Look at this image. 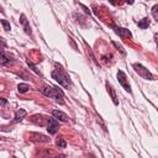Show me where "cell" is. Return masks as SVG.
<instances>
[{
    "label": "cell",
    "mask_w": 158,
    "mask_h": 158,
    "mask_svg": "<svg viewBox=\"0 0 158 158\" xmlns=\"http://www.w3.org/2000/svg\"><path fill=\"white\" fill-rule=\"evenodd\" d=\"M42 93L47 96V98H53V99H56L58 102H63V93H62V90H59L58 88H53V86H44L43 89H42Z\"/></svg>",
    "instance_id": "6da1fadb"
},
{
    "label": "cell",
    "mask_w": 158,
    "mask_h": 158,
    "mask_svg": "<svg viewBox=\"0 0 158 158\" xmlns=\"http://www.w3.org/2000/svg\"><path fill=\"white\" fill-rule=\"evenodd\" d=\"M148 26H149V19H147V17L138 22V27L139 28H147Z\"/></svg>",
    "instance_id": "8fae6325"
},
{
    "label": "cell",
    "mask_w": 158,
    "mask_h": 158,
    "mask_svg": "<svg viewBox=\"0 0 158 158\" xmlns=\"http://www.w3.org/2000/svg\"><path fill=\"white\" fill-rule=\"evenodd\" d=\"M154 40H156V42H157V44H158V33L154 35Z\"/></svg>",
    "instance_id": "e0dca14e"
},
{
    "label": "cell",
    "mask_w": 158,
    "mask_h": 158,
    "mask_svg": "<svg viewBox=\"0 0 158 158\" xmlns=\"http://www.w3.org/2000/svg\"><path fill=\"white\" fill-rule=\"evenodd\" d=\"M106 88H107V91H109V94L111 95V99H112L114 104H115V105H118V101H117V96H116V94H115V91H114L112 86H111L110 84H107V83H106Z\"/></svg>",
    "instance_id": "ba28073f"
},
{
    "label": "cell",
    "mask_w": 158,
    "mask_h": 158,
    "mask_svg": "<svg viewBox=\"0 0 158 158\" xmlns=\"http://www.w3.org/2000/svg\"><path fill=\"white\" fill-rule=\"evenodd\" d=\"M1 56H2V60H1V62H2V64H9V63H10V60H9L7 58H6V56H5V53H2Z\"/></svg>",
    "instance_id": "2e32d148"
},
{
    "label": "cell",
    "mask_w": 158,
    "mask_h": 158,
    "mask_svg": "<svg viewBox=\"0 0 158 158\" xmlns=\"http://www.w3.org/2000/svg\"><path fill=\"white\" fill-rule=\"evenodd\" d=\"M52 115H53L57 120H59V121H63V122L68 121V115L64 114V112L60 111V110H53V111H52Z\"/></svg>",
    "instance_id": "52a82bcc"
},
{
    "label": "cell",
    "mask_w": 158,
    "mask_h": 158,
    "mask_svg": "<svg viewBox=\"0 0 158 158\" xmlns=\"http://www.w3.org/2000/svg\"><path fill=\"white\" fill-rule=\"evenodd\" d=\"M126 2H128V4H133V0H125Z\"/></svg>",
    "instance_id": "d6986e66"
},
{
    "label": "cell",
    "mask_w": 158,
    "mask_h": 158,
    "mask_svg": "<svg viewBox=\"0 0 158 158\" xmlns=\"http://www.w3.org/2000/svg\"><path fill=\"white\" fill-rule=\"evenodd\" d=\"M56 143H57V146L60 147V148H65V147H67V142H65L63 138H58Z\"/></svg>",
    "instance_id": "4fadbf2b"
},
{
    "label": "cell",
    "mask_w": 158,
    "mask_h": 158,
    "mask_svg": "<svg viewBox=\"0 0 158 158\" xmlns=\"http://www.w3.org/2000/svg\"><path fill=\"white\" fill-rule=\"evenodd\" d=\"M115 28V32L121 37V38H131L132 37V35H131V32L128 31V30H126V28H120V27H114Z\"/></svg>",
    "instance_id": "8992f818"
},
{
    "label": "cell",
    "mask_w": 158,
    "mask_h": 158,
    "mask_svg": "<svg viewBox=\"0 0 158 158\" xmlns=\"http://www.w3.org/2000/svg\"><path fill=\"white\" fill-rule=\"evenodd\" d=\"M52 78H53L59 85H62V86H64V88H68V86L70 85V80H69L68 75H67L63 70H60V69H54V70L52 72Z\"/></svg>",
    "instance_id": "7a4b0ae2"
},
{
    "label": "cell",
    "mask_w": 158,
    "mask_h": 158,
    "mask_svg": "<svg viewBox=\"0 0 158 158\" xmlns=\"http://www.w3.org/2000/svg\"><path fill=\"white\" fill-rule=\"evenodd\" d=\"M25 116H26V111H25V110H22V109H21V110H17L14 121H15V122H20Z\"/></svg>",
    "instance_id": "30bf717a"
},
{
    "label": "cell",
    "mask_w": 158,
    "mask_h": 158,
    "mask_svg": "<svg viewBox=\"0 0 158 158\" xmlns=\"http://www.w3.org/2000/svg\"><path fill=\"white\" fill-rule=\"evenodd\" d=\"M21 20H20V22L23 25V27H25V31H26V33H31V28H30V26H28V22H27V20H26V16L22 14L21 15V17H20Z\"/></svg>",
    "instance_id": "9c48e42d"
},
{
    "label": "cell",
    "mask_w": 158,
    "mask_h": 158,
    "mask_svg": "<svg viewBox=\"0 0 158 158\" xmlns=\"http://www.w3.org/2000/svg\"><path fill=\"white\" fill-rule=\"evenodd\" d=\"M117 79H118V83L125 88V90L131 91V86H130V84L127 81V77H126V74L122 70H118L117 72Z\"/></svg>",
    "instance_id": "277c9868"
},
{
    "label": "cell",
    "mask_w": 158,
    "mask_h": 158,
    "mask_svg": "<svg viewBox=\"0 0 158 158\" xmlns=\"http://www.w3.org/2000/svg\"><path fill=\"white\" fill-rule=\"evenodd\" d=\"M28 89H30V85H27V84H19V86H17L19 93H26V91H28Z\"/></svg>",
    "instance_id": "7c38bea8"
},
{
    "label": "cell",
    "mask_w": 158,
    "mask_h": 158,
    "mask_svg": "<svg viewBox=\"0 0 158 158\" xmlns=\"http://www.w3.org/2000/svg\"><path fill=\"white\" fill-rule=\"evenodd\" d=\"M133 69H135V72H136L139 77H142L143 79H149V80H152V79H153V75H152V74L149 73V70H148V69H146L143 65L135 63V64H133Z\"/></svg>",
    "instance_id": "3957f363"
},
{
    "label": "cell",
    "mask_w": 158,
    "mask_h": 158,
    "mask_svg": "<svg viewBox=\"0 0 158 158\" xmlns=\"http://www.w3.org/2000/svg\"><path fill=\"white\" fill-rule=\"evenodd\" d=\"M152 15H153V17L156 20H158V5H154L152 7Z\"/></svg>",
    "instance_id": "5bb4252c"
},
{
    "label": "cell",
    "mask_w": 158,
    "mask_h": 158,
    "mask_svg": "<svg viewBox=\"0 0 158 158\" xmlns=\"http://www.w3.org/2000/svg\"><path fill=\"white\" fill-rule=\"evenodd\" d=\"M1 25L4 26V30H6V31L10 30V23H9L6 20H1Z\"/></svg>",
    "instance_id": "9a60e30c"
},
{
    "label": "cell",
    "mask_w": 158,
    "mask_h": 158,
    "mask_svg": "<svg viewBox=\"0 0 158 158\" xmlns=\"http://www.w3.org/2000/svg\"><path fill=\"white\" fill-rule=\"evenodd\" d=\"M58 128H59V126H58L57 118H56V117L48 118V127H47V130H48L49 135H54V133H57Z\"/></svg>",
    "instance_id": "5b68a950"
},
{
    "label": "cell",
    "mask_w": 158,
    "mask_h": 158,
    "mask_svg": "<svg viewBox=\"0 0 158 158\" xmlns=\"http://www.w3.org/2000/svg\"><path fill=\"white\" fill-rule=\"evenodd\" d=\"M6 104V100L5 99H1V105H5Z\"/></svg>",
    "instance_id": "ac0fdd59"
}]
</instances>
